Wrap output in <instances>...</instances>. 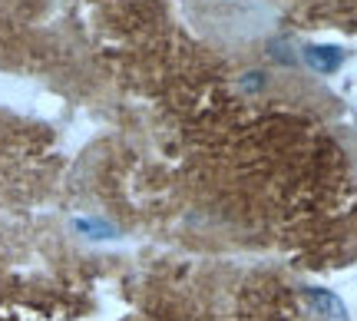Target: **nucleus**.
Returning <instances> with one entry per match:
<instances>
[{"label": "nucleus", "mask_w": 357, "mask_h": 321, "mask_svg": "<svg viewBox=\"0 0 357 321\" xmlns=\"http://www.w3.org/2000/svg\"><path fill=\"white\" fill-rule=\"evenodd\" d=\"M305 298H307V305L318 308V315H328L334 321H347V311L341 305V298L331 295L328 288H305Z\"/></svg>", "instance_id": "nucleus-1"}, {"label": "nucleus", "mask_w": 357, "mask_h": 321, "mask_svg": "<svg viewBox=\"0 0 357 321\" xmlns=\"http://www.w3.org/2000/svg\"><path fill=\"white\" fill-rule=\"evenodd\" d=\"M305 60L314 73H324V77H328V73H334L337 66L344 64V53L337 50V47H307Z\"/></svg>", "instance_id": "nucleus-2"}, {"label": "nucleus", "mask_w": 357, "mask_h": 321, "mask_svg": "<svg viewBox=\"0 0 357 321\" xmlns=\"http://www.w3.org/2000/svg\"><path fill=\"white\" fill-rule=\"evenodd\" d=\"M77 229L79 232H89L93 239H113V235H116L113 225H106V222H100V218H77Z\"/></svg>", "instance_id": "nucleus-3"}]
</instances>
